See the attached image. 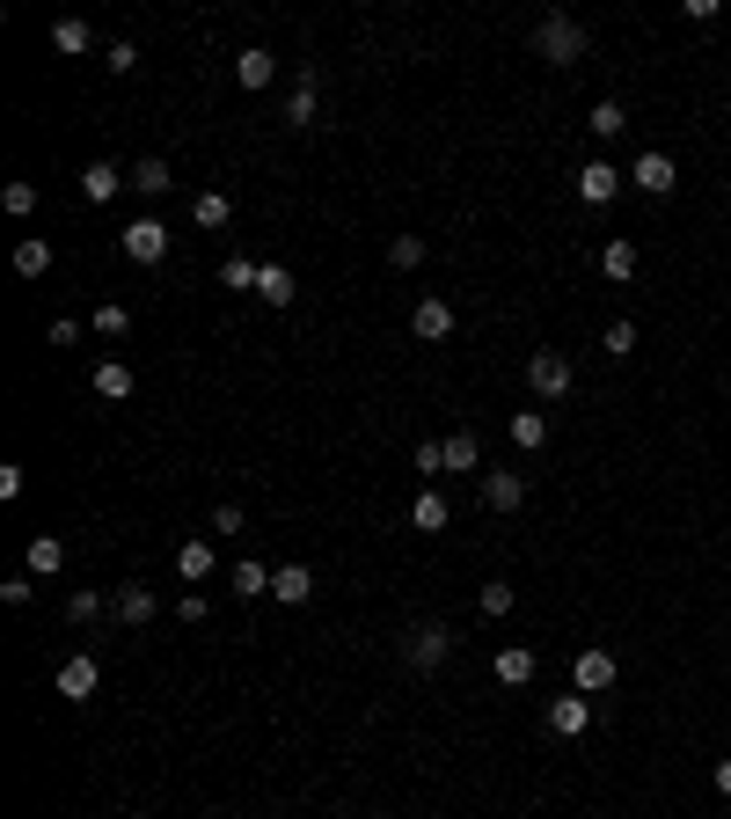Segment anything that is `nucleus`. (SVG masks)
Listing matches in <instances>:
<instances>
[{
	"mask_svg": "<svg viewBox=\"0 0 731 819\" xmlns=\"http://www.w3.org/2000/svg\"><path fill=\"white\" fill-rule=\"evenodd\" d=\"M534 52L549 59V67H578V59H585V30H578L571 16H541V30H534Z\"/></svg>",
	"mask_w": 731,
	"mask_h": 819,
	"instance_id": "1",
	"label": "nucleus"
},
{
	"mask_svg": "<svg viewBox=\"0 0 731 819\" xmlns=\"http://www.w3.org/2000/svg\"><path fill=\"white\" fill-rule=\"evenodd\" d=\"M571 381H578V373H571L563 351H534V359H527V388H534L541 402H563V396H571Z\"/></svg>",
	"mask_w": 731,
	"mask_h": 819,
	"instance_id": "2",
	"label": "nucleus"
},
{
	"mask_svg": "<svg viewBox=\"0 0 731 819\" xmlns=\"http://www.w3.org/2000/svg\"><path fill=\"white\" fill-rule=\"evenodd\" d=\"M447 651H453V629L447 622H418L410 637H402V659L418 666V673H432V666H447Z\"/></svg>",
	"mask_w": 731,
	"mask_h": 819,
	"instance_id": "3",
	"label": "nucleus"
},
{
	"mask_svg": "<svg viewBox=\"0 0 731 819\" xmlns=\"http://www.w3.org/2000/svg\"><path fill=\"white\" fill-rule=\"evenodd\" d=\"M118 249H124L132 263H161V257H169V227H161L154 212H140V220L118 234Z\"/></svg>",
	"mask_w": 731,
	"mask_h": 819,
	"instance_id": "4",
	"label": "nucleus"
},
{
	"mask_svg": "<svg viewBox=\"0 0 731 819\" xmlns=\"http://www.w3.org/2000/svg\"><path fill=\"white\" fill-rule=\"evenodd\" d=\"M614 673H622V666H614L608 645H585V651L571 659V688H578V696H600V688H614Z\"/></svg>",
	"mask_w": 731,
	"mask_h": 819,
	"instance_id": "5",
	"label": "nucleus"
},
{
	"mask_svg": "<svg viewBox=\"0 0 731 819\" xmlns=\"http://www.w3.org/2000/svg\"><path fill=\"white\" fill-rule=\"evenodd\" d=\"M629 183H637V191L644 198H665L680 183V169H673V154H659V147H644V154L629 161Z\"/></svg>",
	"mask_w": 731,
	"mask_h": 819,
	"instance_id": "6",
	"label": "nucleus"
},
{
	"mask_svg": "<svg viewBox=\"0 0 731 819\" xmlns=\"http://www.w3.org/2000/svg\"><path fill=\"white\" fill-rule=\"evenodd\" d=\"M622 176L629 169H614V161H585V169H578V198H585V206H614V198H622Z\"/></svg>",
	"mask_w": 731,
	"mask_h": 819,
	"instance_id": "7",
	"label": "nucleus"
},
{
	"mask_svg": "<svg viewBox=\"0 0 731 819\" xmlns=\"http://www.w3.org/2000/svg\"><path fill=\"white\" fill-rule=\"evenodd\" d=\"M483 506L490 512H520L527 506V476L520 469H483Z\"/></svg>",
	"mask_w": 731,
	"mask_h": 819,
	"instance_id": "8",
	"label": "nucleus"
},
{
	"mask_svg": "<svg viewBox=\"0 0 731 819\" xmlns=\"http://www.w3.org/2000/svg\"><path fill=\"white\" fill-rule=\"evenodd\" d=\"M124 183H132V169H118V161H88L81 169V198H96V206H110Z\"/></svg>",
	"mask_w": 731,
	"mask_h": 819,
	"instance_id": "9",
	"label": "nucleus"
},
{
	"mask_svg": "<svg viewBox=\"0 0 731 819\" xmlns=\"http://www.w3.org/2000/svg\"><path fill=\"white\" fill-rule=\"evenodd\" d=\"M110 615H118L124 629H147V622H154V586H140V578H132V586H118Z\"/></svg>",
	"mask_w": 731,
	"mask_h": 819,
	"instance_id": "10",
	"label": "nucleus"
},
{
	"mask_svg": "<svg viewBox=\"0 0 731 819\" xmlns=\"http://www.w3.org/2000/svg\"><path fill=\"white\" fill-rule=\"evenodd\" d=\"M96 688H103V666L88 659V651H81V659H67V666H59V696H67V702H88Z\"/></svg>",
	"mask_w": 731,
	"mask_h": 819,
	"instance_id": "11",
	"label": "nucleus"
},
{
	"mask_svg": "<svg viewBox=\"0 0 731 819\" xmlns=\"http://www.w3.org/2000/svg\"><path fill=\"white\" fill-rule=\"evenodd\" d=\"M585 725H592V702L578 696V688H571V696H557V702H549V732H557V739H578Z\"/></svg>",
	"mask_w": 731,
	"mask_h": 819,
	"instance_id": "12",
	"label": "nucleus"
},
{
	"mask_svg": "<svg viewBox=\"0 0 731 819\" xmlns=\"http://www.w3.org/2000/svg\"><path fill=\"white\" fill-rule=\"evenodd\" d=\"M410 527H418V535H447V527H453V506L439 498V490H418V498H410Z\"/></svg>",
	"mask_w": 731,
	"mask_h": 819,
	"instance_id": "13",
	"label": "nucleus"
},
{
	"mask_svg": "<svg viewBox=\"0 0 731 819\" xmlns=\"http://www.w3.org/2000/svg\"><path fill=\"white\" fill-rule=\"evenodd\" d=\"M271 593H279V608H300V600H314V571L308 563H279V571H271Z\"/></svg>",
	"mask_w": 731,
	"mask_h": 819,
	"instance_id": "14",
	"label": "nucleus"
},
{
	"mask_svg": "<svg viewBox=\"0 0 731 819\" xmlns=\"http://www.w3.org/2000/svg\"><path fill=\"white\" fill-rule=\"evenodd\" d=\"M410 330L424 337V344H439V337H453V300H418V314H410Z\"/></svg>",
	"mask_w": 731,
	"mask_h": 819,
	"instance_id": "15",
	"label": "nucleus"
},
{
	"mask_svg": "<svg viewBox=\"0 0 731 819\" xmlns=\"http://www.w3.org/2000/svg\"><path fill=\"white\" fill-rule=\"evenodd\" d=\"M22 571H30V578H59V571H67V541H59V535H37L30 557H22Z\"/></svg>",
	"mask_w": 731,
	"mask_h": 819,
	"instance_id": "16",
	"label": "nucleus"
},
{
	"mask_svg": "<svg viewBox=\"0 0 731 819\" xmlns=\"http://www.w3.org/2000/svg\"><path fill=\"white\" fill-rule=\"evenodd\" d=\"M234 81H242V88H271V81H279V59L263 52V44H249V52H234Z\"/></svg>",
	"mask_w": 731,
	"mask_h": 819,
	"instance_id": "17",
	"label": "nucleus"
},
{
	"mask_svg": "<svg viewBox=\"0 0 731 819\" xmlns=\"http://www.w3.org/2000/svg\"><path fill=\"white\" fill-rule=\"evenodd\" d=\"M88 388H96V396H103V402H124V396H132V367H124V359H96V373H88Z\"/></svg>",
	"mask_w": 731,
	"mask_h": 819,
	"instance_id": "18",
	"label": "nucleus"
},
{
	"mask_svg": "<svg viewBox=\"0 0 731 819\" xmlns=\"http://www.w3.org/2000/svg\"><path fill=\"white\" fill-rule=\"evenodd\" d=\"M490 673L505 680V688H527V680H534V651H527V645H498V659H490Z\"/></svg>",
	"mask_w": 731,
	"mask_h": 819,
	"instance_id": "19",
	"label": "nucleus"
},
{
	"mask_svg": "<svg viewBox=\"0 0 731 819\" xmlns=\"http://www.w3.org/2000/svg\"><path fill=\"white\" fill-rule=\"evenodd\" d=\"M191 220L212 227V234H227V227H234V198H227V191H198L191 198Z\"/></svg>",
	"mask_w": 731,
	"mask_h": 819,
	"instance_id": "20",
	"label": "nucleus"
},
{
	"mask_svg": "<svg viewBox=\"0 0 731 819\" xmlns=\"http://www.w3.org/2000/svg\"><path fill=\"white\" fill-rule=\"evenodd\" d=\"M227 593H234V600H263V593H271V571H263L257 557H242L234 571H227Z\"/></svg>",
	"mask_w": 731,
	"mask_h": 819,
	"instance_id": "21",
	"label": "nucleus"
},
{
	"mask_svg": "<svg viewBox=\"0 0 731 819\" xmlns=\"http://www.w3.org/2000/svg\"><path fill=\"white\" fill-rule=\"evenodd\" d=\"M286 124H293V132H308V124H314V67H300L293 96H286Z\"/></svg>",
	"mask_w": 731,
	"mask_h": 819,
	"instance_id": "22",
	"label": "nucleus"
},
{
	"mask_svg": "<svg viewBox=\"0 0 731 819\" xmlns=\"http://www.w3.org/2000/svg\"><path fill=\"white\" fill-rule=\"evenodd\" d=\"M512 447L541 453V447H549V418H541V410H512Z\"/></svg>",
	"mask_w": 731,
	"mask_h": 819,
	"instance_id": "23",
	"label": "nucleus"
},
{
	"mask_svg": "<svg viewBox=\"0 0 731 819\" xmlns=\"http://www.w3.org/2000/svg\"><path fill=\"white\" fill-rule=\"evenodd\" d=\"M88 44H96V30H88V22H81V16H67V22H52V52H59V59H81V52H88Z\"/></svg>",
	"mask_w": 731,
	"mask_h": 819,
	"instance_id": "24",
	"label": "nucleus"
},
{
	"mask_svg": "<svg viewBox=\"0 0 731 819\" xmlns=\"http://www.w3.org/2000/svg\"><path fill=\"white\" fill-rule=\"evenodd\" d=\"M439 447H447V469L453 476H461V469H483V439H475V432H447Z\"/></svg>",
	"mask_w": 731,
	"mask_h": 819,
	"instance_id": "25",
	"label": "nucleus"
},
{
	"mask_svg": "<svg viewBox=\"0 0 731 819\" xmlns=\"http://www.w3.org/2000/svg\"><path fill=\"white\" fill-rule=\"evenodd\" d=\"M169 183H176V176H169V161H161V154H147L140 169H132V191H140V198H169Z\"/></svg>",
	"mask_w": 731,
	"mask_h": 819,
	"instance_id": "26",
	"label": "nucleus"
},
{
	"mask_svg": "<svg viewBox=\"0 0 731 819\" xmlns=\"http://www.w3.org/2000/svg\"><path fill=\"white\" fill-rule=\"evenodd\" d=\"M16 271H22V279H44V271H52V242H44V234L16 242Z\"/></svg>",
	"mask_w": 731,
	"mask_h": 819,
	"instance_id": "27",
	"label": "nucleus"
},
{
	"mask_svg": "<svg viewBox=\"0 0 731 819\" xmlns=\"http://www.w3.org/2000/svg\"><path fill=\"white\" fill-rule=\"evenodd\" d=\"M176 578H212V541H183V549H176Z\"/></svg>",
	"mask_w": 731,
	"mask_h": 819,
	"instance_id": "28",
	"label": "nucleus"
},
{
	"mask_svg": "<svg viewBox=\"0 0 731 819\" xmlns=\"http://www.w3.org/2000/svg\"><path fill=\"white\" fill-rule=\"evenodd\" d=\"M257 279H263V263H249V257H227L220 263V286H227V293H257Z\"/></svg>",
	"mask_w": 731,
	"mask_h": 819,
	"instance_id": "29",
	"label": "nucleus"
},
{
	"mask_svg": "<svg viewBox=\"0 0 731 819\" xmlns=\"http://www.w3.org/2000/svg\"><path fill=\"white\" fill-rule=\"evenodd\" d=\"M585 124H592V140H622L629 110H622V103H592V110H585Z\"/></svg>",
	"mask_w": 731,
	"mask_h": 819,
	"instance_id": "30",
	"label": "nucleus"
},
{
	"mask_svg": "<svg viewBox=\"0 0 731 819\" xmlns=\"http://www.w3.org/2000/svg\"><path fill=\"white\" fill-rule=\"evenodd\" d=\"M257 300H271V308H286V300H293V271H286V263H263V279H257Z\"/></svg>",
	"mask_w": 731,
	"mask_h": 819,
	"instance_id": "31",
	"label": "nucleus"
},
{
	"mask_svg": "<svg viewBox=\"0 0 731 819\" xmlns=\"http://www.w3.org/2000/svg\"><path fill=\"white\" fill-rule=\"evenodd\" d=\"M600 271H608V279H637V242H629V234L608 242V249H600Z\"/></svg>",
	"mask_w": 731,
	"mask_h": 819,
	"instance_id": "32",
	"label": "nucleus"
},
{
	"mask_svg": "<svg viewBox=\"0 0 731 819\" xmlns=\"http://www.w3.org/2000/svg\"><path fill=\"white\" fill-rule=\"evenodd\" d=\"M124 330H132V308H124V300H103V308H96V337H103V344H118Z\"/></svg>",
	"mask_w": 731,
	"mask_h": 819,
	"instance_id": "33",
	"label": "nucleus"
},
{
	"mask_svg": "<svg viewBox=\"0 0 731 819\" xmlns=\"http://www.w3.org/2000/svg\"><path fill=\"white\" fill-rule=\"evenodd\" d=\"M475 608H483L490 622H505V615H512V578H490L483 593H475Z\"/></svg>",
	"mask_w": 731,
	"mask_h": 819,
	"instance_id": "34",
	"label": "nucleus"
},
{
	"mask_svg": "<svg viewBox=\"0 0 731 819\" xmlns=\"http://www.w3.org/2000/svg\"><path fill=\"white\" fill-rule=\"evenodd\" d=\"M388 263H395V271H418V263H424V234H395V242H388Z\"/></svg>",
	"mask_w": 731,
	"mask_h": 819,
	"instance_id": "35",
	"label": "nucleus"
},
{
	"mask_svg": "<svg viewBox=\"0 0 731 819\" xmlns=\"http://www.w3.org/2000/svg\"><path fill=\"white\" fill-rule=\"evenodd\" d=\"M0 206L16 212V220H22V212H37V183H22V176H16V183H8V191H0Z\"/></svg>",
	"mask_w": 731,
	"mask_h": 819,
	"instance_id": "36",
	"label": "nucleus"
},
{
	"mask_svg": "<svg viewBox=\"0 0 731 819\" xmlns=\"http://www.w3.org/2000/svg\"><path fill=\"white\" fill-rule=\"evenodd\" d=\"M96 615H103V593H88V586H81V593L67 600V622H96Z\"/></svg>",
	"mask_w": 731,
	"mask_h": 819,
	"instance_id": "37",
	"label": "nucleus"
},
{
	"mask_svg": "<svg viewBox=\"0 0 731 819\" xmlns=\"http://www.w3.org/2000/svg\"><path fill=\"white\" fill-rule=\"evenodd\" d=\"M103 67H110V73H132V67H140V44H124V37H118V44L103 52Z\"/></svg>",
	"mask_w": 731,
	"mask_h": 819,
	"instance_id": "38",
	"label": "nucleus"
},
{
	"mask_svg": "<svg viewBox=\"0 0 731 819\" xmlns=\"http://www.w3.org/2000/svg\"><path fill=\"white\" fill-rule=\"evenodd\" d=\"M410 461H418V476H439V469H447V447H439V439H424Z\"/></svg>",
	"mask_w": 731,
	"mask_h": 819,
	"instance_id": "39",
	"label": "nucleus"
},
{
	"mask_svg": "<svg viewBox=\"0 0 731 819\" xmlns=\"http://www.w3.org/2000/svg\"><path fill=\"white\" fill-rule=\"evenodd\" d=\"M608 351L629 359V351H637V322H608Z\"/></svg>",
	"mask_w": 731,
	"mask_h": 819,
	"instance_id": "40",
	"label": "nucleus"
},
{
	"mask_svg": "<svg viewBox=\"0 0 731 819\" xmlns=\"http://www.w3.org/2000/svg\"><path fill=\"white\" fill-rule=\"evenodd\" d=\"M212 527H220V535H242L249 512H242V506H212Z\"/></svg>",
	"mask_w": 731,
	"mask_h": 819,
	"instance_id": "41",
	"label": "nucleus"
},
{
	"mask_svg": "<svg viewBox=\"0 0 731 819\" xmlns=\"http://www.w3.org/2000/svg\"><path fill=\"white\" fill-rule=\"evenodd\" d=\"M37 593V578L30 571H22V578H8V586H0V600H8V608H22V600H30Z\"/></svg>",
	"mask_w": 731,
	"mask_h": 819,
	"instance_id": "42",
	"label": "nucleus"
},
{
	"mask_svg": "<svg viewBox=\"0 0 731 819\" xmlns=\"http://www.w3.org/2000/svg\"><path fill=\"white\" fill-rule=\"evenodd\" d=\"M717 798H731V761H717Z\"/></svg>",
	"mask_w": 731,
	"mask_h": 819,
	"instance_id": "43",
	"label": "nucleus"
}]
</instances>
